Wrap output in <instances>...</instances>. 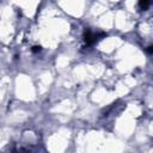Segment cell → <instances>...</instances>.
Here are the masks:
<instances>
[{"instance_id":"obj_2","label":"cell","mask_w":153,"mask_h":153,"mask_svg":"<svg viewBox=\"0 0 153 153\" xmlns=\"http://www.w3.org/2000/svg\"><path fill=\"white\" fill-rule=\"evenodd\" d=\"M151 4V0H140V7L142 10H146Z\"/></svg>"},{"instance_id":"obj_1","label":"cell","mask_w":153,"mask_h":153,"mask_svg":"<svg viewBox=\"0 0 153 153\" xmlns=\"http://www.w3.org/2000/svg\"><path fill=\"white\" fill-rule=\"evenodd\" d=\"M98 36L96 35V33H93V32H91L90 30H87V31H85V33H84V39H85V42H86V44H88V45H91V44H93L98 38H97Z\"/></svg>"},{"instance_id":"obj_3","label":"cell","mask_w":153,"mask_h":153,"mask_svg":"<svg viewBox=\"0 0 153 153\" xmlns=\"http://www.w3.org/2000/svg\"><path fill=\"white\" fill-rule=\"evenodd\" d=\"M147 51H148L149 54H153V45H149V47L147 48Z\"/></svg>"}]
</instances>
